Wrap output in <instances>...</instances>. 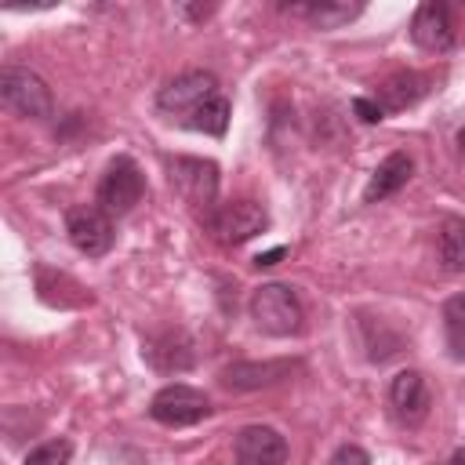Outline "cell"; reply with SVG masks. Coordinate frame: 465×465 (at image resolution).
<instances>
[{"instance_id":"obj_25","label":"cell","mask_w":465,"mask_h":465,"mask_svg":"<svg viewBox=\"0 0 465 465\" xmlns=\"http://www.w3.org/2000/svg\"><path fill=\"white\" fill-rule=\"evenodd\" d=\"M458 149H461V156H465V127L458 131Z\"/></svg>"},{"instance_id":"obj_7","label":"cell","mask_w":465,"mask_h":465,"mask_svg":"<svg viewBox=\"0 0 465 465\" xmlns=\"http://www.w3.org/2000/svg\"><path fill=\"white\" fill-rule=\"evenodd\" d=\"M207 229L214 232V240L222 247H240V243H247V240H254L258 232L269 229V214L254 200H232V203H225L211 214Z\"/></svg>"},{"instance_id":"obj_5","label":"cell","mask_w":465,"mask_h":465,"mask_svg":"<svg viewBox=\"0 0 465 465\" xmlns=\"http://www.w3.org/2000/svg\"><path fill=\"white\" fill-rule=\"evenodd\" d=\"M145 196V174L131 156L109 160L102 182H98V207L105 214H127Z\"/></svg>"},{"instance_id":"obj_17","label":"cell","mask_w":465,"mask_h":465,"mask_svg":"<svg viewBox=\"0 0 465 465\" xmlns=\"http://www.w3.org/2000/svg\"><path fill=\"white\" fill-rule=\"evenodd\" d=\"M229 113H232L229 98H225V94H214V98H211V102H203L196 113H189V116L182 120V127L222 138V134H225V127H229Z\"/></svg>"},{"instance_id":"obj_15","label":"cell","mask_w":465,"mask_h":465,"mask_svg":"<svg viewBox=\"0 0 465 465\" xmlns=\"http://www.w3.org/2000/svg\"><path fill=\"white\" fill-rule=\"evenodd\" d=\"M429 91V76H421V73H396V76H389L385 84H381V109H407V105H414L421 94Z\"/></svg>"},{"instance_id":"obj_20","label":"cell","mask_w":465,"mask_h":465,"mask_svg":"<svg viewBox=\"0 0 465 465\" xmlns=\"http://www.w3.org/2000/svg\"><path fill=\"white\" fill-rule=\"evenodd\" d=\"M331 465H371V454L363 447H356V443H345V447L334 450Z\"/></svg>"},{"instance_id":"obj_13","label":"cell","mask_w":465,"mask_h":465,"mask_svg":"<svg viewBox=\"0 0 465 465\" xmlns=\"http://www.w3.org/2000/svg\"><path fill=\"white\" fill-rule=\"evenodd\" d=\"M291 371H294V363H291V360H269V363H232V367H225L222 381H225V385H232V389H258V385L283 381Z\"/></svg>"},{"instance_id":"obj_18","label":"cell","mask_w":465,"mask_h":465,"mask_svg":"<svg viewBox=\"0 0 465 465\" xmlns=\"http://www.w3.org/2000/svg\"><path fill=\"white\" fill-rule=\"evenodd\" d=\"M443 338L450 360L465 363V294H454L443 302Z\"/></svg>"},{"instance_id":"obj_23","label":"cell","mask_w":465,"mask_h":465,"mask_svg":"<svg viewBox=\"0 0 465 465\" xmlns=\"http://www.w3.org/2000/svg\"><path fill=\"white\" fill-rule=\"evenodd\" d=\"M178 11H182L185 18H207V15L214 11V7H178Z\"/></svg>"},{"instance_id":"obj_6","label":"cell","mask_w":465,"mask_h":465,"mask_svg":"<svg viewBox=\"0 0 465 465\" xmlns=\"http://www.w3.org/2000/svg\"><path fill=\"white\" fill-rule=\"evenodd\" d=\"M207 414H211V400H207L200 389L182 385V381L163 385V389L149 400V418L160 421V425H167V429L196 425V421H203Z\"/></svg>"},{"instance_id":"obj_19","label":"cell","mask_w":465,"mask_h":465,"mask_svg":"<svg viewBox=\"0 0 465 465\" xmlns=\"http://www.w3.org/2000/svg\"><path fill=\"white\" fill-rule=\"evenodd\" d=\"M69 458H73V443L69 440H47L36 450H29L22 465H69Z\"/></svg>"},{"instance_id":"obj_14","label":"cell","mask_w":465,"mask_h":465,"mask_svg":"<svg viewBox=\"0 0 465 465\" xmlns=\"http://www.w3.org/2000/svg\"><path fill=\"white\" fill-rule=\"evenodd\" d=\"M283 11H291V15H302V18H309L312 25H320V29H338V25H345V22H352L363 7L360 4H338V0H320V4H283Z\"/></svg>"},{"instance_id":"obj_24","label":"cell","mask_w":465,"mask_h":465,"mask_svg":"<svg viewBox=\"0 0 465 465\" xmlns=\"http://www.w3.org/2000/svg\"><path fill=\"white\" fill-rule=\"evenodd\" d=\"M443 465H465V447H458V450H454V454H450Z\"/></svg>"},{"instance_id":"obj_22","label":"cell","mask_w":465,"mask_h":465,"mask_svg":"<svg viewBox=\"0 0 465 465\" xmlns=\"http://www.w3.org/2000/svg\"><path fill=\"white\" fill-rule=\"evenodd\" d=\"M283 254H287V247H272V251L258 254V258H254V265H258V269H269V265H276V262H280Z\"/></svg>"},{"instance_id":"obj_3","label":"cell","mask_w":465,"mask_h":465,"mask_svg":"<svg viewBox=\"0 0 465 465\" xmlns=\"http://www.w3.org/2000/svg\"><path fill=\"white\" fill-rule=\"evenodd\" d=\"M0 98L7 109H15L18 116H29V120H44L54 109L47 84L33 69H22V65H7L0 73Z\"/></svg>"},{"instance_id":"obj_1","label":"cell","mask_w":465,"mask_h":465,"mask_svg":"<svg viewBox=\"0 0 465 465\" xmlns=\"http://www.w3.org/2000/svg\"><path fill=\"white\" fill-rule=\"evenodd\" d=\"M251 320L258 331L272 338H287L302 331V302L287 283H262L251 294Z\"/></svg>"},{"instance_id":"obj_2","label":"cell","mask_w":465,"mask_h":465,"mask_svg":"<svg viewBox=\"0 0 465 465\" xmlns=\"http://www.w3.org/2000/svg\"><path fill=\"white\" fill-rule=\"evenodd\" d=\"M171 171V185L174 193L200 211L207 222L214 214V200H218V163L214 160H200V156H174L167 163Z\"/></svg>"},{"instance_id":"obj_16","label":"cell","mask_w":465,"mask_h":465,"mask_svg":"<svg viewBox=\"0 0 465 465\" xmlns=\"http://www.w3.org/2000/svg\"><path fill=\"white\" fill-rule=\"evenodd\" d=\"M440 262L447 272H465V218L447 214L440 222Z\"/></svg>"},{"instance_id":"obj_12","label":"cell","mask_w":465,"mask_h":465,"mask_svg":"<svg viewBox=\"0 0 465 465\" xmlns=\"http://www.w3.org/2000/svg\"><path fill=\"white\" fill-rule=\"evenodd\" d=\"M411 171H414V163H411L407 153H389V156L374 167V174H371V182H367V189H363V200H367V203H378V200L400 193V189L411 182Z\"/></svg>"},{"instance_id":"obj_9","label":"cell","mask_w":465,"mask_h":465,"mask_svg":"<svg viewBox=\"0 0 465 465\" xmlns=\"http://www.w3.org/2000/svg\"><path fill=\"white\" fill-rule=\"evenodd\" d=\"M429 407H432V396H429V385L418 371H400L389 381V411L403 429L421 425L429 418Z\"/></svg>"},{"instance_id":"obj_21","label":"cell","mask_w":465,"mask_h":465,"mask_svg":"<svg viewBox=\"0 0 465 465\" xmlns=\"http://www.w3.org/2000/svg\"><path fill=\"white\" fill-rule=\"evenodd\" d=\"M352 109H356V116H360L363 124H378V120L385 116V109H381L378 102H371V98H352Z\"/></svg>"},{"instance_id":"obj_4","label":"cell","mask_w":465,"mask_h":465,"mask_svg":"<svg viewBox=\"0 0 465 465\" xmlns=\"http://www.w3.org/2000/svg\"><path fill=\"white\" fill-rule=\"evenodd\" d=\"M214 94H222L218 76L207 73V69H189V73H182V76H174L171 84L160 87L156 105H160L167 116H174V120L182 124L189 113H196V109H200L203 102H211Z\"/></svg>"},{"instance_id":"obj_11","label":"cell","mask_w":465,"mask_h":465,"mask_svg":"<svg viewBox=\"0 0 465 465\" xmlns=\"http://www.w3.org/2000/svg\"><path fill=\"white\" fill-rule=\"evenodd\" d=\"M236 465H283L287 461V440L269 425H243L232 440Z\"/></svg>"},{"instance_id":"obj_10","label":"cell","mask_w":465,"mask_h":465,"mask_svg":"<svg viewBox=\"0 0 465 465\" xmlns=\"http://www.w3.org/2000/svg\"><path fill=\"white\" fill-rule=\"evenodd\" d=\"M411 40L421 47V51H432V54H443L454 47V15L443 0H429L414 11L411 18Z\"/></svg>"},{"instance_id":"obj_8","label":"cell","mask_w":465,"mask_h":465,"mask_svg":"<svg viewBox=\"0 0 465 465\" xmlns=\"http://www.w3.org/2000/svg\"><path fill=\"white\" fill-rule=\"evenodd\" d=\"M65 232L73 240V247L87 258H102L116 232H113V214H105L98 203H76L65 211Z\"/></svg>"}]
</instances>
